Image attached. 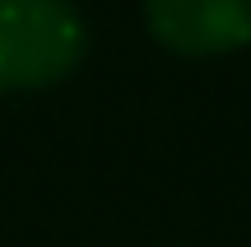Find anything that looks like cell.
I'll list each match as a JSON object with an SVG mask.
<instances>
[{
	"mask_svg": "<svg viewBox=\"0 0 251 247\" xmlns=\"http://www.w3.org/2000/svg\"><path fill=\"white\" fill-rule=\"evenodd\" d=\"M84 52L89 28L70 0H0V93L51 89Z\"/></svg>",
	"mask_w": 251,
	"mask_h": 247,
	"instance_id": "cell-1",
	"label": "cell"
},
{
	"mask_svg": "<svg viewBox=\"0 0 251 247\" xmlns=\"http://www.w3.org/2000/svg\"><path fill=\"white\" fill-rule=\"evenodd\" d=\"M144 24L177 56H228L251 42V0H144Z\"/></svg>",
	"mask_w": 251,
	"mask_h": 247,
	"instance_id": "cell-2",
	"label": "cell"
}]
</instances>
